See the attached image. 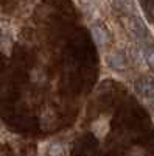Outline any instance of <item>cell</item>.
Returning <instances> with one entry per match:
<instances>
[{
	"instance_id": "6da1fadb",
	"label": "cell",
	"mask_w": 154,
	"mask_h": 156,
	"mask_svg": "<svg viewBox=\"0 0 154 156\" xmlns=\"http://www.w3.org/2000/svg\"><path fill=\"white\" fill-rule=\"evenodd\" d=\"M135 87V92L142 97L146 103L154 101V83L148 78H143V80H139L134 84Z\"/></svg>"
},
{
	"instance_id": "7a4b0ae2",
	"label": "cell",
	"mask_w": 154,
	"mask_h": 156,
	"mask_svg": "<svg viewBox=\"0 0 154 156\" xmlns=\"http://www.w3.org/2000/svg\"><path fill=\"white\" fill-rule=\"evenodd\" d=\"M126 25H128V28H129V31L137 37V39H146V36H148V31H146V28H145V25H143V22L140 20L137 16H129L126 19Z\"/></svg>"
},
{
	"instance_id": "3957f363",
	"label": "cell",
	"mask_w": 154,
	"mask_h": 156,
	"mask_svg": "<svg viewBox=\"0 0 154 156\" xmlns=\"http://www.w3.org/2000/svg\"><path fill=\"white\" fill-rule=\"evenodd\" d=\"M106 59H108V64L112 69H117V70H125L126 69V59L120 51H111Z\"/></svg>"
},
{
	"instance_id": "277c9868",
	"label": "cell",
	"mask_w": 154,
	"mask_h": 156,
	"mask_svg": "<svg viewBox=\"0 0 154 156\" xmlns=\"http://www.w3.org/2000/svg\"><path fill=\"white\" fill-rule=\"evenodd\" d=\"M92 36H94V39L97 41V44L101 45V47L108 42V33L103 30L101 27H94L92 28Z\"/></svg>"
},
{
	"instance_id": "5b68a950",
	"label": "cell",
	"mask_w": 154,
	"mask_h": 156,
	"mask_svg": "<svg viewBox=\"0 0 154 156\" xmlns=\"http://www.w3.org/2000/svg\"><path fill=\"white\" fill-rule=\"evenodd\" d=\"M92 129H94V133H95L98 137H103V136L106 134V131H108V120H106V119L97 120V122L92 125Z\"/></svg>"
},
{
	"instance_id": "8992f818",
	"label": "cell",
	"mask_w": 154,
	"mask_h": 156,
	"mask_svg": "<svg viewBox=\"0 0 154 156\" xmlns=\"http://www.w3.org/2000/svg\"><path fill=\"white\" fill-rule=\"evenodd\" d=\"M48 156H66V148H64L62 144L55 142V144L48 147Z\"/></svg>"
},
{
	"instance_id": "52a82bcc",
	"label": "cell",
	"mask_w": 154,
	"mask_h": 156,
	"mask_svg": "<svg viewBox=\"0 0 154 156\" xmlns=\"http://www.w3.org/2000/svg\"><path fill=\"white\" fill-rule=\"evenodd\" d=\"M143 58L151 67H154V48H145L143 50Z\"/></svg>"
},
{
	"instance_id": "ba28073f",
	"label": "cell",
	"mask_w": 154,
	"mask_h": 156,
	"mask_svg": "<svg viewBox=\"0 0 154 156\" xmlns=\"http://www.w3.org/2000/svg\"><path fill=\"white\" fill-rule=\"evenodd\" d=\"M3 39H5V30L2 28V25H0V44L3 42Z\"/></svg>"
},
{
	"instance_id": "9c48e42d",
	"label": "cell",
	"mask_w": 154,
	"mask_h": 156,
	"mask_svg": "<svg viewBox=\"0 0 154 156\" xmlns=\"http://www.w3.org/2000/svg\"><path fill=\"white\" fill-rule=\"evenodd\" d=\"M148 106H149V109H151V112L154 114V101H151V103H148Z\"/></svg>"
}]
</instances>
